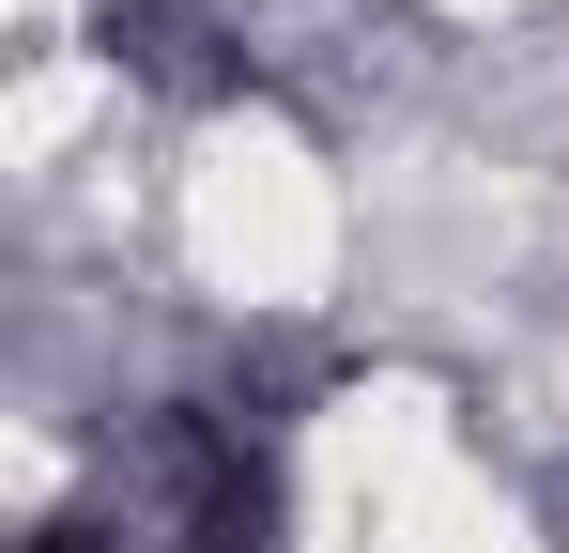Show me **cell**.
I'll use <instances>...</instances> for the list:
<instances>
[{
	"instance_id": "obj_1",
	"label": "cell",
	"mask_w": 569,
	"mask_h": 553,
	"mask_svg": "<svg viewBox=\"0 0 569 553\" xmlns=\"http://www.w3.org/2000/svg\"><path fill=\"white\" fill-rule=\"evenodd\" d=\"M154 539L170 553H278V461L231 415H154Z\"/></svg>"
},
{
	"instance_id": "obj_2",
	"label": "cell",
	"mask_w": 569,
	"mask_h": 553,
	"mask_svg": "<svg viewBox=\"0 0 569 553\" xmlns=\"http://www.w3.org/2000/svg\"><path fill=\"white\" fill-rule=\"evenodd\" d=\"M16 553H123V539H108V523H31Z\"/></svg>"
}]
</instances>
